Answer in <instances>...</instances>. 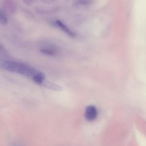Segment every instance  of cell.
Here are the masks:
<instances>
[{"label":"cell","instance_id":"cell-1","mask_svg":"<svg viewBox=\"0 0 146 146\" xmlns=\"http://www.w3.org/2000/svg\"><path fill=\"white\" fill-rule=\"evenodd\" d=\"M1 66L7 71L21 74L32 78L39 72V71L26 65L9 61L3 62L2 63Z\"/></svg>","mask_w":146,"mask_h":146},{"label":"cell","instance_id":"cell-2","mask_svg":"<svg viewBox=\"0 0 146 146\" xmlns=\"http://www.w3.org/2000/svg\"><path fill=\"white\" fill-rule=\"evenodd\" d=\"M97 115V108L94 106H89L86 109L85 116L88 121H93L96 119Z\"/></svg>","mask_w":146,"mask_h":146},{"label":"cell","instance_id":"cell-3","mask_svg":"<svg viewBox=\"0 0 146 146\" xmlns=\"http://www.w3.org/2000/svg\"><path fill=\"white\" fill-rule=\"evenodd\" d=\"M40 85L43 86L44 87L51 90H54L56 91H61L62 90V88L61 86L53 83L51 82L48 81L44 80Z\"/></svg>","mask_w":146,"mask_h":146},{"label":"cell","instance_id":"cell-4","mask_svg":"<svg viewBox=\"0 0 146 146\" xmlns=\"http://www.w3.org/2000/svg\"><path fill=\"white\" fill-rule=\"evenodd\" d=\"M56 24L63 32L69 35L70 36H75V33H73L72 31H70V29L65 24H63L62 21L59 20H57L56 21Z\"/></svg>","mask_w":146,"mask_h":146},{"label":"cell","instance_id":"cell-5","mask_svg":"<svg viewBox=\"0 0 146 146\" xmlns=\"http://www.w3.org/2000/svg\"><path fill=\"white\" fill-rule=\"evenodd\" d=\"M33 80L36 83L41 84L45 79V75L41 72H39L37 74L35 75L32 78Z\"/></svg>","mask_w":146,"mask_h":146},{"label":"cell","instance_id":"cell-6","mask_svg":"<svg viewBox=\"0 0 146 146\" xmlns=\"http://www.w3.org/2000/svg\"><path fill=\"white\" fill-rule=\"evenodd\" d=\"M41 52L43 54L49 55H54L56 53V50L54 48H46L41 49L40 50Z\"/></svg>","mask_w":146,"mask_h":146},{"label":"cell","instance_id":"cell-7","mask_svg":"<svg viewBox=\"0 0 146 146\" xmlns=\"http://www.w3.org/2000/svg\"><path fill=\"white\" fill-rule=\"evenodd\" d=\"M8 21L6 15L0 9V23L3 25H5L7 23Z\"/></svg>","mask_w":146,"mask_h":146},{"label":"cell","instance_id":"cell-8","mask_svg":"<svg viewBox=\"0 0 146 146\" xmlns=\"http://www.w3.org/2000/svg\"><path fill=\"white\" fill-rule=\"evenodd\" d=\"M91 2V0H76L75 3L78 5H85L90 4Z\"/></svg>","mask_w":146,"mask_h":146},{"label":"cell","instance_id":"cell-9","mask_svg":"<svg viewBox=\"0 0 146 146\" xmlns=\"http://www.w3.org/2000/svg\"><path fill=\"white\" fill-rule=\"evenodd\" d=\"M0 48H3V45H2L1 44V42H0Z\"/></svg>","mask_w":146,"mask_h":146}]
</instances>
